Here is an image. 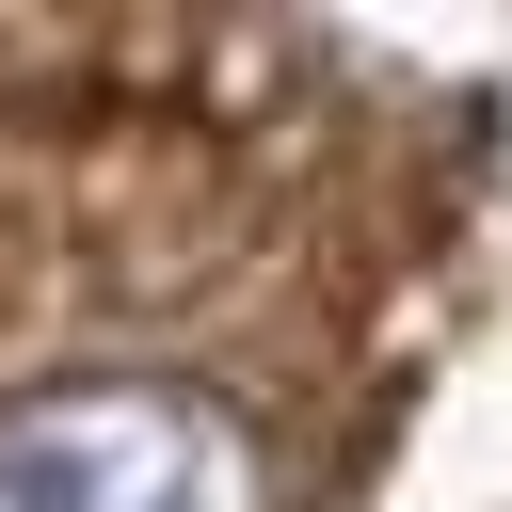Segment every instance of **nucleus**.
<instances>
[{
  "instance_id": "nucleus-1",
  "label": "nucleus",
  "mask_w": 512,
  "mask_h": 512,
  "mask_svg": "<svg viewBox=\"0 0 512 512\" xmlns=\"http://www.w3.org/2000/svg\"><path fill=\"white\" fill-rule=\"evenodd\" d=\"M0 512H272L256 432L208 384H48L0 416Z\"/></svg>"
}]
</instances>
